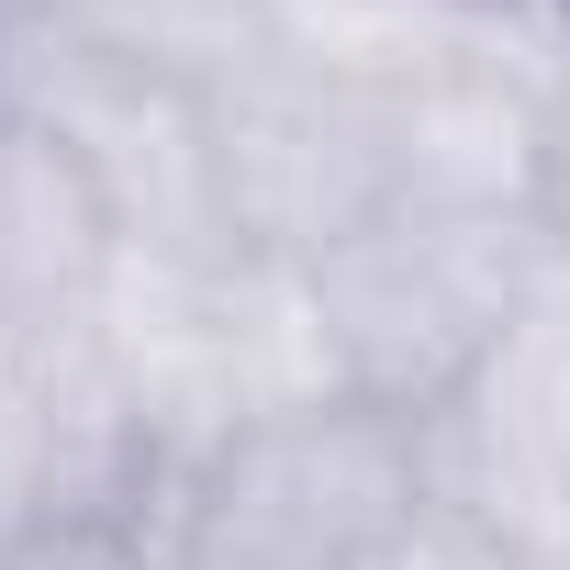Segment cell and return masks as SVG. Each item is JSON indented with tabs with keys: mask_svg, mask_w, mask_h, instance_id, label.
<instances>
[{
	"mask_svg": "<svg viewBox=\"0 0 570 570\" xmlns=\"http://www.w3.org/2000/svg\"><path fill=\"white\" fill-rule=\"evenodd\" d=\"M370 570H537V559H514L503 537H481V525L448 514V503H414V525H403Z\"/></svg>",
	"mask_w": 570,
	"mask_h": 570,
	"instance_id": "obj_8",
	"label": "cell"
},
{
	"mask_svg": "<svg viewBox=\"0 0 570 570\" xmlns=\"http://www.w3.org/2000/svg\"><path fill=\"white\" fill-rule=\"evenodd\" d=\"M537 224L570 246V68L548 79V202H537Z\"/></svg>",
	"mask_w": 570,
	"mask_h": 570,
	"instance_id": "obj_9",
	"label": "cell"
},
{
	"mask_svg": "<svg viewBox=\"0 0 570 570\" xmlns=\"http://www.w3.org/2000/svg\"><path fill=\"white\" fill-rule=\"evenodd\" d=\"M459 12H525V0H459Z\"/></svg>",
	"mask_w": 570,
	"mask_h": 570,
	"instance_id": "obj_11",
	"label": "cell"
},
{
	"mask_svg": "<svg viewBox=\"0 0 570 570\" xmlns=\"http://www.w3.org/2000/svg\"><path fill=\"white\" fill-rule=\"evenodd\" d=\"M0 90L101 179L124 246L146 257H235L224 190H213V90L168 79L146 57H112L90 35H57L35 12H0Z\"/></svg>",
	"mask_w": 570,
	"mask_h": 570,
	"instance_id": "obj_3",
	"label": "cell"
},
{
	"mask_svg": "<svg viewBox=\"0 0 570 570\" xmlns=\"http://www.w3.org/2000/svg\"><path fill=\"white\" fill-rule=\"evenodd\" d=\"M0 12H12V0H0Z\"/></svg>",
	"mask_w": 570,
	"mask_h": 570,
	"instance_id": "obj_12",
	"label": "cell"
},
{
	"mask_svg": "<svg viewBox=\"0 0 570 570\" xmlns=\"http://www.w3.org/2000/svg\"><path fill=\"white\" fill-rule=\"evenodd\" d=\"M213 190H224V246L235 257H325L358 235L392 179H381V90L314 68V57H246L213 90Z\"/></svg>",
	"mask_w": 570,
	"mask_h": 570,
	"instance_id": "obj_4",
	"label": "cell"
},
{
	"mask_svg": "<svg viewBox=\"0 0 570 570\" xmlns=\"http://www.w3.org/2000/svg\"><path fill=\"white\" fill-rule=\"evenodd\" d=\"M548 79L503 57V12L381 90V179L392 213L436 224H537L548 202Z\"/></svg>",
	"mask_w": 570,
	"mask_h": 570,
	"instance_id": "obj_5",
	"label": "cell"
},
{
	"mask_svg": "<svg viewBox=\"0 0 570 570\" xmlns=\"http://www.w3.org/2000/svg\"><path fill=\"white\" fill-rule=\"evenodd\" d=\"M124 268V224L101 179L0 90V347H68L101 325Z\"/></svg>",
	"mask_w": 570,
	"mask_h": 570,
	"instance_id": "obj_6",
	"label": "cell"
},
{
	"mask_svg": "<svg viewBox=\"0 0 570 570\" xmlns=\"http://www.w3.org/2000/svg\"><path fill=\"white\" fill-rule=\"evenodd\" d=\"M548 224H436V213H370L358 235H336L314 257V303L347 370V403L370 414H448L481 358L503 347V314L537 268Z\"/></svg>",
	"mask_w": 570,
	"mask_h": 570,
	"instance_id": "obj_1",
	"label": "cell"
},
{
	"mask_svg": "<svg viewBox=\"0 0 570 570\" xmlns=\"http://www.w3.org/2000/svg\"><path fill=\"white\" fill-rule=\"evenodd\" d=\"M425 503L403 414L314 403L224 436L179 481V570H370Z\"/></svg>",
	"mask_w": 570,
	"mask_h": 570,
	"instance_id": "obj_2",
	"label": "cell"
},
{
	"mask_svg": "<svg viewBox=\"0 0 570 570\" xmlns=\"http://www.w3.org/2000/svg\"><path fill=\"white\" fill-rule=\"evenodd\" d=\"M12 12L90 35L112 57H146L168 79H202V90H224L246 57H268V0H12Z\"/></svg>",
	"mask_w": 570,
	"mask_h": 570,
	"instance_id": "obj_7",
	"label": "cell"
},
{
	"mask_svg": "<svg viewBox=\"0 0 570 570\" xmlns=\"http://www.w3.org/2000/svg\"><path fill=\"white\" fill-rule=\"evenodd\" d=\"M525 12H537V23H548V35H570V0H525Z\"/></svg>",
	"mask_w": 570,
	"mask_h": 570,
	"instance_id": "obj_10",
	"label": "cell"
}]
</instances>
